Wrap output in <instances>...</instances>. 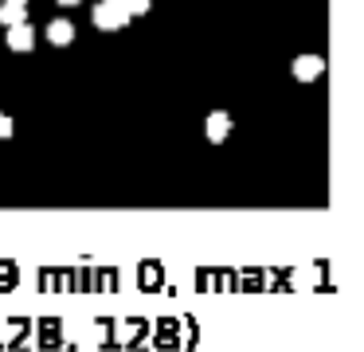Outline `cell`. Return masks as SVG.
I'll list each match as a JSON object with an SVG mask.
<instances>
[{
	"label": "cell",
	"mask_w": 364,
	"mask_h": 352,
	"mask_svg": "<svg viewBox=\"0 0 364 352\" xmlns=\"http://www.w3.org/2000/svg\"><path fill=\"white\" fill-rule=\"evenodd\" d=\"M231 125L235 122H231L228 110H212V114L204 117V137L212 141V145H223V141L231 137Z\"/></svg>",
	"instance_id": "obj_4"
},
{
	"label": "cell",
	"mask_w": 364,
	"mask_h": 352,
	"mask_svg": "<svg viewBox=\"0 0 364 352\" xmlns=\"http://www.w3.org/2000/svg\"><path fill=\"white\" fill-rule=\"evenodd\" d=\"M290 75L298 78L301 86H306V82H317V78L325 75V59H321V55H294Z\"/></svg>",
	"instance_id": "obj_2"
},
{
	"label": "cell",
	"mask_w": 364,
	"mask_h": 352,
	"mask_svg": "<svg viewBox=\"0 0 364 352\" xmlns=\"http://www.w3.org/2000/svg\"><path fill=\"white\" fill-rule=\"evenodd\" d=\"M59 4H63V8H75V4H82V0H59Z\"/></svg>",
	"instance_id": "obj_9"
},
{
	"label": "cell",
	"mask_w": 364,
	"mask_h": 352,
	"mask_svg": "<svg viewBox=\"0 0 364 352\" xmlns=\"http://www.w3.org/2000/svg\"><path fill=\"white\" fill-rule=\"evenodd\" d=\"M4 43H9V51H16V55H28L36 47V28L32 23H12V28H4Z\"/></svg>",
	"instance_id": "obj_3"
},
{
	"label": "cell",
	"mask_w": 364,
	"mask_h": 352,
	"mask_svg": "<svg viewBox=\"0 0 364 352\" xmlns=\"http://www.w3.org/2000/svg\"><path fill=\"white\" fill-rule=\"evenodd\" d=\"M28 20V8L24 4H9V0H0V23L12 28V23H24Z\"/></svg>",
	"instance_id": "obj_6"
},
{
	"label": "cell",
	"mask_w": 364,
	"mask_h": 352,
	"mask_svg": "<svg viewBox=\"0 0 364 352\" xmlns=\"http://www.w3.org/2000/svg\"><path fill=\"white\" fill-rule=\"evenodd\" d=\"M122 8H126V12H129V20H134V16H149L153 0H122Z\"/></svg>",
	"instance_id": "obj_7"
},
{
	"label": "cell",
	"mask_w": 364,
	"mask_h": 352,
	"mask_svg": "<svg viewBox=\"0 0 364 352\" xmlns=\"http://www.w3.org/2000/svg\"><path fill=\"white\" fill-rule=\"evenodd\" d=\"M90 20H95L98 31H122L129 23V12L122 8V0H98L95 12H90Z\"/></svg>",
	"instance_id": "obj_1"
},
{
	"label": "cell",
	"mask_w": 364,
	"mask_h": 352,
	"mask_svg": "<svg viewBox=\"0 0 364 352\" xmlns=\"http://www.w3.org/2000/svg\"><path fill=\"white\" fill-rule=\"evenodd\" d=\"M9 4H24V8H28V0H9Z\"/></svg>",
	"instance_id": "obj_10"
},
{
	"label": "cell",
	"mask_w": 364,
	"mask_h": 352,
	"mask_svg": "<svg viewBox=\"0 0 364 352\" xmlns=\"http://www.w3.org/2000/svg\"><path fill=\"white\" fill-rule=\"evenodd\" d=\"M48 43L51 47H71L75 43V23L67 20V16H59V20L48 23Z\"/></svg>",
	"instance_id": "obj_5"
},
{
	"label": "cell",
	"mask_w": 364,
	"mask_h": 352,
	"mask_svg": "<svg viewBox=\"0 0 364 352\" xmlns=\"http://www.w3.org/2000/svg\"><path fill=\"white\" fill-rule=\"evenodd\" d=\"M4 137H12V117L9 114H0V141Z\"/></svg>",
	"instance_id": "obj_8"
}]
</instances>
